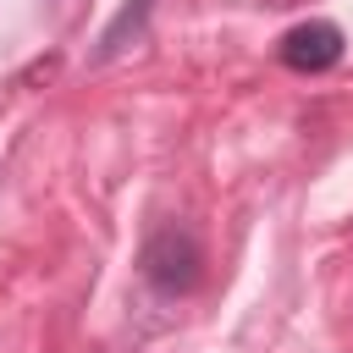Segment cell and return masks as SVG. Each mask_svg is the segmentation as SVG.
I'll return each mask as SVG.
<instances>
[{"instance_id":"obj_1","label":"cell","mask_w":353,"mask_h":353,"mask_svg":"<svg viewBox=\"0 0 353 353\" xmlns=\"http://www.w3.org/2000/svg\"><path fill=\"white\" fill-rule=\"evenodd\" d=\"M199 265H204V254H199V237H193L188 226H160V232H149V243H143V254H138L143 281L160 287V292H188V287L199 281Z\"/></svg>"},{"instance_id":"obj_2","label":"cell","mask_w":353,"mask_h":353,"mask_svg":"<svg viewBox=\"0 0 353 353\" xmlns=\"http://www.w3.org/2000/svg\"><path fill=\"white\" fill-rule=\"evenodd\" d=\"M281 66L287 72H331L342 61V28L325 22V17H309V22H292L276 44Z\"/></svg>"},{"instance_id":"obj_3","label":"cell","mask_w":353,"mask_h":353,"mask_svg":"<svg viewBox=\"0 0 353 353\" xmlns=\"http://www.w3.org/2000/svg\"><path fill=\"white\" fill-rule=\"evenodd\" d=\"M265 6H270V11H287V6H298V0H265Z\"/></svg>"}]
</instances>
